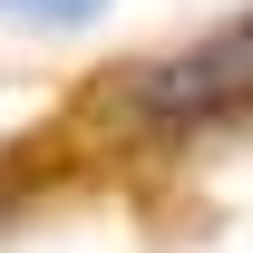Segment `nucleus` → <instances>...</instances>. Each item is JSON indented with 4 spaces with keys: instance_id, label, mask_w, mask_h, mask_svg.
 Here are the masks:
<instances>
[{
    "instance_id": "nucleus-1",
    "label": "nucleus",
    "mask_w": 253,
    "mask_h": 253,
    "mask_svg": "<svg viewBox=\"0 0 253 253\" xmlns=\"http://www.w3.org/2000/svg\"><path fill=\"white\" fill-rule=\"evenodd\" d=\"M107 107L136 136H195V126H214V117H244L253 107V10H234L224 30L185 39L166 59H136L107 88Z\"/></svg>"
},
{
    "instance_id": "nucleus-2",
    "label": "nucleus",
    "mask_w": 253,
    "mask_h": 253,
    "mask_svg": "<svg viewBox=\"0 0 253 253\" xmlns=\"http://www.w3.org/2000/svg\"><path fill=\"white\" fill-rule=\"evenodd\" d=\"M0 10H20V20H49V30H78V20H97L107 0H0Z\"/></svg>"
}]
</instances>
